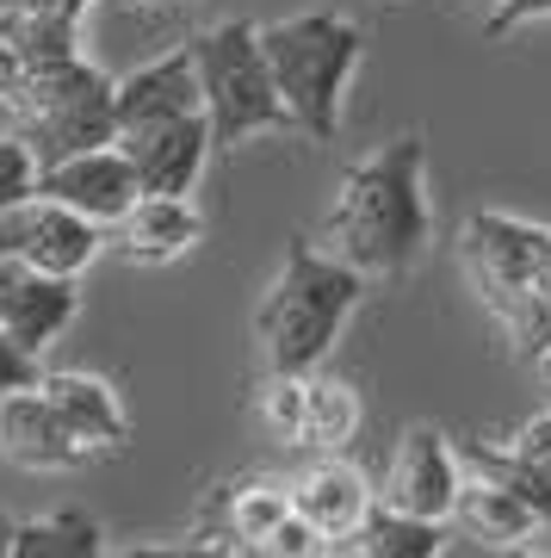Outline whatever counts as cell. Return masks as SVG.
Returning <instances> with one entry per match:
<instances>
[{"mask_svg":"<svg viewBox=\"0 0 551 558\" xmlns=\"http://www.w3.org/2000/svg\"><path fill=\"white\" fill-rule=\"evenodd\" d=\"M433 242L428 211V143L403 131L341 174V193L322 218V248L366 279H403Z\"/></svg>","mask_w":551,"mask_h":558,"instance_id":"cell-1","label":"cell"},{"mask_svg":"<svg viewBox=\"0 0 551 558\" xmlns=\"http://www.w3.org/2000/svg\"><path fill=\"white\" fill-rule=\"evenodd\" d=\"M359 292H366V274H354L316 242H292L273 286L255 304V341L267 373H316L359 311Z\"/></svg>","mask_w":551,"mask_h":558,"instance_id":"cell-2","label":"cell"},{"mask_svg":"<svg viewBox=\"0 0 551 558\" xmlns=\"http://www.w3.org/2000/svg\"><path fill=\"white\" fill-rule=\"evenodd\" d=\"M260 44L273 62L279 100L292 112V131L310 143H335L354 69L366 57V32L347 13H297V20L260 25Z\"/></svg>","mask_w":551,"mask_h":558,"instance_id":"cell-3","label":"cell"},{"mask_svg":"<svg viewBox=\"0 0 551 558\" xmlns=\"http://www.w3.org/2000/svg\"><path fill=\"white\" fill-rule=\"evenodd\" d=\"M458 248H465V274H472L483 311H490V317L514 336V348L532 360L551 336V299H546L551 230L546 223L514 218V211H472Z\"/></svg>","mask_w":551,"mask_h":558,"instance_id":"cell-4","label":"cell"},{"mask_svg":"<svg viewBox=\"0 0 551 558\" xmlns=\"http://www.w3.org/2000/svg\"><path fill=\"white\" fill-rule=\"evenodd\" d=\"M193 57H198V87H205V119H211L217 149H242L248 137L292 131V112L279 100L260 25L248 20L211 25V32L193 38Z\"/></svg>","mask_w":551,"mask_h":558,"instance_id":"cell-5","label":"cell"},{"mask_svg":"<svg viewBox=\"0 0 551 558\" xmlns=\"http://www.w3.org/2000/svg\"><path fill=\"white\" fill-rule=\"evenodd\" d=\"M7 112L20 119V137L38 156V168H57L69 156L119 143V81L99 75L87 57H75V62L25 75L20 100Z\"/></svg>","mask_w":551,"mask_h":558,"instance_id":"cell-6","label":"cell"},{"mask_svg":"<svg viewBox=\"0 0 551 558\" xmlns=\"http://www.w3.org/2000/svg\"><path fill=\"white\" fill-rule=\"evenodd\" d=\"M106 242L112 236H106L94 218H81V211L44 199V193L38 199H25V205H13V211H0V255L20 260V267H32V274L81 279L99 260Z\"/></svg>","mask_w":551,"mask_h":558,"instance_id":"cell-7","label":"cell"},{"mask_svg":"<svg viewBox=\"0 0 551 558\" xmlns=\"http://www.w3.org/2000/svg\"><path fill=\"white\" fill-rule=\"evenodd\" d=\"M458 484H465V459L440 428L415 422L409 435L396 440L391 465H384V490H378V509H391L403 521H433L446 527L458 502Z\"/></svg>","mask_w":551,"mask_h":558,"instance_id":"cell-8","label":"cell"},{"mask_svg":"<svg viewBox=\"0 0 551 558\" xmlns=\"http://www.w3.org/2000/svg\"><path fill=\"white\" fill-rule=\"evenodd\" d=\"M38 193L69 205V211H81V218H94L99 230H112V223L143 199V180H137V168H131V156H124L119 143H106V149H87V156H69V161H57V168H44Z\"/></svg>","mask_w":551,"mask_h":558,"instance_id":"cell-9","label":"cell"},{"mask_svg":"<svg viewBox=\"0 0 551 558\" xmlns=\"http://www.w3.org/2000/svg\"><path fill=\"white\" fill-rule=\"evenodd\" d=\"M119 149L131 156L143 193H168V199H186L211 161L217 137H211V119L193 112V119H168V124H149V131H124Z\"/></svg>","mask_w":551,"mask_h":558,"instance_id":"cell-10","label":"cell"},{"mask_svg":"<svg viewBox=\"0 0 551 558\" xmlns=\"http://www.w3.org/2000/svg\"><path fill=\"white\" fill-rule=\"evenodd\" d=\"M292 509L310 521L329 546H354V539L366 534V521L378 515V490L366 484L359 465L329 453V459H316L310 472L292 478Z\"/></svg>","mask_w":551,"mask_h":558,"instance_id":"cell-11","label":"cell"},{"mask_svg":"<svg viewBox=\"0 0 551 558\" xmlns=\"http://www.w3.org/2000/svg\"><path fill=\"white\" fill-rule=\"evenodd\" d=\"M0 453L13 465H25V472H75V465L94 459L75 440V428L62 422V410L44 398V379L32 391L0 398Z\"/></svg>","mask_w":551,"mask_h":558,"instance_id":"cell-12","label":"cell"},{"mask_svg":"<svg viewBox=\"0 0 551 558\" xmlns=\"http://www.w3.org/2000/svg\"><path fill=\"white\" fill-rule=\"evenodd\" d=\"M205 112V87H198V57L193 44H180L168 57L143 62L131 75H119V137L124 131H149L168 119H193Z\"/></svg>","mask_w":551,"mask_h":558,"instance_id":"cell-13","label":"cell"},{"mask_svg":"<svg viewBox=\"0 0 551 558\" xmlns=\"http://www.w3.org/2000/svg\"><path fill=\"white\" fill-rule=\"evenodd\" d=\"M112 248H119L131 267H168L180 260L186 248H198L205 236V218L193 211V199H168V193H143L131 211H124L112 230Z\"/></svg>","mask_w":551,"mask_h":558,"instance_id":"cell-14","label":"cell"},{"mask_svg":"<svg viewBox=\"0 0 551 558\" xmlns=\"http://www.w3.org/2000/svg\"><path fill=\"white\" fill-rule=\"evenodd\" d=\"M285 515H292V484H279V478H223L211 497H205L193 534H223V539H242V546H260Z\"/></svg>","mask_w":551,"mask_h":558,"instance_id":"cell-15","label":"cell"},{"mask_svg":"<svg viewBox=\"0 0 551 558\" xmlns=\"http://www.w3.org/2000/svg\"><path fill=\"white\" fill-rule=\"evenodd\" d=\"M44 398L62 410V422L75 428V440L87 453H124L131 440V416H124L119 391L99 379V373H44Z\"/></svg>","mask_w":551,"mask_h":558,"instance_id":"cell-16","label":"cell"},{"mask_svg":"<svg viewBox=\"0 0 551 558\" xmlns=\"http://www.w3.org/2000/svg\"><path fill=\"white\" fill-rule=\"evenodd\" d=\"M81 317V292L75 279H57V274H32L25 267L20 292H13V304H7V336L25 341L32 354H44V348H57L62 336H69V323Z\"/></svg>","mask_w":551,"mask_h":558,"instance_id":"cell-17","label":"cell"},{"mask_svg":"<svg viewBox=\"0 0 551 558\" xmlns=\"http://www.w3.org/2000/svg\"><path fill=\"white\" fill-rule=\"evenodd\" d=\"M453 527H458V534H472L477 546L502 553V546H527L546 521L532 515L514 490H502V484L465 478V484H458V502H453Z\"/></svg>","mask_w":551,"mask_h":558,"instance_id":"cell-18","label":"cell"},{"mask_svg":"<svg viewBox=\"0 0 551 558\" xmlns=\"http://www.w3.org/2000/svg\"><path fill=\"white\" fill-rule=\"evenodd\" d=\"M458 459H465V478H483V484L514 490V497L551 527V472H539V465L521 459L514 447H490V440H458Z\"/></svg>","mask_w":551,"mask_h":558,"instance_id":"cell-19","label":"cell"},{"mask_svg":"<svg viewBox=\"0 0 551 558\" xmlns=\"http://www.w3.org/2000/svg\"><path fill=\"white\" fill-rule=\"evenodd\" d=\"M13 558H106L99 546V521L87 509H50L38 521H20Z\"/></svg>","mask_w":551,"mask_h":558,"instance_id":"cell-20","label":"cell"},{"mask_svg":"<svg viewBox=\"0 0 551 558\" xmlns=\"http://www.w3.org/2000/svg\"><path fill=\"white\" fill-rule=\"evenodd\" d=\"M440 546H446V534L433 521H403L391 509H378L366 521V534L354 546H341V558H440Z\"/></svg>","mask_w":551,"mask_h":558,"instance_id":"cell-21","label":"cell"},{"mask_svg":"<svg viewBox=\"0 0 551 558\" xmlns=\"http://www.w3.org/2000/svg\"><path fill=\"white\" fill-rule=\"evenodd\" d=\"M354 435H359V391L347 379H316L310 373V428H304V447L341 453Z\"/></svg>","mask_w":551,"mask_h":558,"instance_id":"cell-22","label":"cell"},{"mask_svg":"<svg viewBox=\"0 0 551 558\" xmlns=\"http://www.w3.org/2000/svg\"><path fill=\"white\" fill-rule=\"evenodd\" d=\"M260 428L285 447H304V428H310V373H267L260 385Z\"/></svg>","mask_w":551,"mask_h":558,"instance_id":"cell-23","label":"cell"},{"mask_svg":"<svg viewBox=\"0 0 551 558\" xmlns=\"http://www.w3.org/2000/svg\"><path fill=\"white\" fill-rule=\"evenodd\" d=\"M38 156L25 149V137L13 131V137H0V211H13V205L38 199Z\"/></svg>","mask_w":551,"mask_h":558,"instance_id":"cell-24","label":"cell"},{"mask_svg":"<svg viewBox=\"0 0 551 558\" xmlns=\"http://www.w3.org/2000/svg\"><path fill=\"white\" fill-rule=\"evenodd\" d=\"M44 373H38V354L25 348V341H13L7 329H0V398H13V391H32Z\"/></svg>","mask_w":551,"mask_h":558,"instance_id":"cell-25","label":"cell"},{"mask_svg":"<svg viewBox=\"0 0 551 558\" xmlns=\"http://www.w3.org/2000/svg\"><path fill=\"white\" fill-rule=\"evenodd\" d=\"M532 20H551V0H495L490 20H483V38H514Z\"/></svg>","mask_w":551,"mask_h":558,"instance_id":"cell-26","label":"cell"},{"mask_svg":"<svg viewBox=\"0 0 551 558\" xmlns=\"http://www.w3.org/2000/svg\"><path fill=\"white\" fill-rule=\"evenodd\" d=\"M509 447H514L521 459H532L539 472H551V410H539L532 422H521V435H514Z\"/></svg>","mask_w":551,"mask_h":558,"instance_id":"cell-27","label":"cell"},{"mask_svg":"<svg viewBox=\"0 0 551 558\" xmlns=\"http://www.w3.org/2000/svg\"><path fill=\"white\" fill-rule=\"evenodd\" d=\"M186 558H267V553L242 546V539H223V534H193L186 539Z\"/></svg>","mask_w":551,"mask_h":558,"instance_id":"cell-28","label":"cell"},{"mask_svg":"<svg viewBox=\"0 0 551 558\" xmlns=\"http://www.w3.org/2000/svg\"><path fill=\"white\" fill-rule=\"evenodd\" d=\"M25 7H32V13H44V20L81 25V20H87V7H94V0H25Z\"/></svg>","mask_w":551,"mask_h":558,"instance_id":"cell-29","label":"cell"},{"mask_svg":"<svg viewBox=\"0 0 551 558\" xmlns=\"http://www.w3.org/2000/svg\"><path fill=\"white\" fill-rule=\"evenodd\" d=\"M20 279H25V267L0 255V323H7V304H13V292H20Z\"/></svg>","mask_w":551,"mask_h":558,"instance_id":"cell-30","label":"cell"},{"mask_svg":"<svg viewBox=\"0 0 551 558\" xmlns=\"http://www.w3.org/2000/svg\"><path fill=\"white\" fill-rule=\"evenodd\" d=\"M106 558H186V546H124V553H106Z\"/></svg>","mask_w":551,"mask_h":558,"instance_id":"cell-31","label":"cell"},{"mask_svg":"<svg viewBox=\"0 0 551 558\" xmlns=\"http://www.w3.org/2000/svg\"><path fill=\"white\" fill-rule=\"evenodd\" d=\"M13 534H20V521L0 515V558H13Z\"/></svg>","mask_w":551,"mask_h":558,"instance_id":"cell-32","label":"cell"},{"mask_svg":"<svg viewBox=\"0 0 551 558\" xmlns=\"http://www.w3.org/2000/svg\"><path fill=\"white\" fill-rule=\"evenodd\" d=\"M495 558H551V553H532V546H502Z\"/></svg>","mask_w":551,"mask_h":558,"instance_id":"cell-33","label":"cell"},{"mask_svg":"<svg viewBox=\"0 0 551 558\" xmlns=\"http://www.w3.org/2000/svg\"><path fill=\"white\" fill-rule=\"evenodd\" d=\"M532 366H539V373H546V379H551V336H546V348L532 354Z\"/></svg>","mask_w":551,"mask_h":558,"instance_id":"cell-34","label":"cell"},{"mask_svg":"<svg viewBox=\"0 0 551 558\" xmlns=\"http://www.w3.org/2000/svg\"><path fill=\"white\" fill-rule=\"evenodd\" d=\"M13 7H25V0H0V20H7V13H13Z\"/></svg>","mask_w":551,"mask_h":558,"instance_id":"cell-35","label":"cell"},{"mask_svg":"<svg viewBox=\"0 0 551 558\" xmlns=\"http://www.w3.org/2000/svg\"><path fill=\"white\" fill-rule=\"evenodd\" d=\"M546 299H551V274H546Z\"/></svg>","mask_w":551,"mask_h":558,"instance_id":"cell-36","label":"cell"},{"mask_svg":"<svg viewBox=\"0 0 551 558\" xmlns=\"http://www.w3.org/2000/svg\"><path fill=\"white\" fill-rule=\"evenodd\" d=\"M490 7H495V0H490Z\"/></svg>","mask_w":551,"mask_h":558,"instance_id":"cell-37","label":"cell"}]
</instances>
